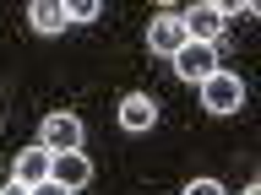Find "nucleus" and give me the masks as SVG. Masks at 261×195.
Listing matches in <instances>:
<instances>
[{
	"instance_id": "nucleus-1",
	"label": "nucleus",
	"mask_w": 261,
	"mask_h": 195,
	"mask_svg": "<svg viewBox=\"0 0 261 195\" xmlns=\"http://www.w3.org/2000/svg\"><path fill=\"white\" fill-rule=\"evenodd\" d=\"M201 109L207 114H240L245 109V81L234 71H212L201 81Z\"/></svg>"
},
{
	"instance_id": "nucleus-2",
	"label": "nucleus",
	"mask_w": 261,
	"mask_h": 195,
	"mask_svg": "<svg viewBox=\"0 0 261 195\" xmlns=\"http://www.w3.org/2000/svg\"><path fill=\"white\" fill-rule=\"evenodd\" d=\"M38 146L44 152H82V119L76 114H49L38 125Z\"/></svg>"
},
{
	"instance_id": "nucleus-3",
	"label": "nucleus",
	"mask_w": 261,
	"mask_h": 195,
	"mask_svg": "<svg viewBox=\"0 0 261 195\" xmlns=\"http://www.w3.org/2000/svg\"><path fill=\"white\" fill-rule=\"evenodd\" d=\"M223 6H191V11L179 16V27H185V38L191 44H218V32H223Z\"/></svg>"
},
{
	"instance_id": "nucleus-4",
	"label": "nucleus",
	"mask_w": 261,
	"mask_h": 195,
	"mask_svg": "<svg viewBox=\"0 0 261 195\" xmlns=\"http://www.w3.org/2000/svg\"><path fill=\"white\" fill-rule=\"evenodd\" d=\"M185 44H191V38H185V27H179V16H174V11H163L158 22L147 27V49H152L158 60H174Z\"/></svg>"
},
{
	"instance_id": "nucleus-5",
	"label": "nucleus",
	"mask_w": 261,
	"mask_h": 195,
	"mask_svg": "<svg viewBox=\"0 0 261 195\" xmlns=\"http://www.w3.org/2000/svg\"><path fill=\"white\" fill-rule=\"evenodd\" d=\"M174 71H179L185 81H196V87H201V81L218 71V44H185V49L174 54Z\"/></svg>"
},
{
	"instance_id": "nucleus-6",
	"label": "nucleus",
	"mask_w": 261,
	"mask_h": 195,
	"mask_svg": "<svg viewBox=\"0 0 261 195\" xmlns=\"http://www.w3.org/2000/svg\"><path fill=\"white\" fill-rule=\"evenodd\" d=\"M49 179H55V184H65V190L76 195L82 184H93V162L82 157V152H55V162H49Z\"/></svg>"
},
{
	"instance_id": "nucleus-7",
	"label": "nucleus",
	"mask_w": 261,
	"mask_h": 195,
	"mask_svg": "<svg viewBox=\"0 0 261 195\" xmlns=\"http://www.w3.org/2000/svg\"><path fill=\"white\" fill-rule=\"evenodd\" d=\"M49 162H55V152H44V146H28V152H16L11 179L33 190V184H44V179H49Z\"/></svg>"
},
{
	"instance_id": "nucleus-8",
	"label": "nucleus",
	"mask_w": 261,
	"mask_h": 195,
	"mask_svg": "<svg viewBox=\"0 0 261 195\" xmlns=\"http://www.w3.org/2000/svg\"><path fill=\"white\" fill-rule=\"evenodd\" d=\"M120 125H125V130H152V125H158V103H152L147 92L120 98Z\"/></svg>"
},
{
	"instance_id": "nucleus-9",
	"label": "nucleus",
	"mask_w": 261,
	"mask_h": 195,
	"mask_svg": "<svg viewBox=\"0 0 261 195\" xmlns=\"http://www.w3.org/2000/svg\"><path fill=\"white\" fill-rule=\"evenodd\" d=\"M28 22H33V32H65V27H71V11H65L60 0H33Z\"/></svg>"
},
{
	"instance_id": "nucleus-10",
	"label": "nucleus",
	"mask_w": 261,
	"mask_h": 195,
	"mask_svg": "<svg viewBox=\"0 0 261 195\" xmlns=\"http://www.w3.org/2000/svg\"><path fill=\"white\" fill-rule=\"evenodd\" d=\"M65 11H71V22H93V16L103 11V6H98V0H71Z\"/></svg>"
},
{
	"instance_id": "nucleus-11",
	"label": "nucleus",
	"mask_w": 261,
	"mask_h": 195,
	"mask_svg": "<svg viewBox=\"0 0 261 195\" xmlns=\"http://www.w3.org/2000/svg\"><path fill=\"white\" fill-rule=\"evenodd\" d=\"M185 195H223V184H218V179H191Z\"/></svg>"
},
{
	"instance_id": "nucleus-12",
	"label": "nucleus",
	"mask_w": 261,
	"mask_h": 195,
	"mask_svg": "<svg viewBox=\"0 0 261 195\" xmlns=\"http://www.w3.org/2000/svg\"><path fill=\"white\" fill-rule=\"evenodd\" d=\"M33 195H71L65 184H55V179H44V184H33Z\"/></svg>"
},
{
	"instance_id": "nucleus-13",
	"label": "nucleus",
	"mask_w": 261,
	"mask_h": 195,
	"mask_svg": "<svg viewBox=\"0 0 261 195\" xmlns=\"http://www.w3.org/2000/svg\"><path fill=\"white\" fill-rule=\"evenodd\" d=\"M0 195H33L28 184H16V179H6V184H0Z\"/></svg>"
},
{
	"instance_id": "nucleus-14",
	"label": "nucleus",
	"mask_w": 261,
	"mask_h": 195,
	"mask_svg": "<svg viewBox=\"0 0 261 195\" xmlns=\"http://www.w3.org/2000/svg\"><path fill=\"white\" fill-rule=\"evenodd\" d=\"M245 195H261V184H250V190H245Z\"/></svg>"
}]
</instances>
